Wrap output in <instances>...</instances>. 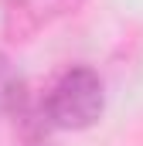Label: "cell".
<instances>
[{
	"mask_svg": "<svg viewBox=\"0 0 143 146\" xmlns=\"http://www.w3.org/2000/svg\"><path fill=\"white\" fill-rule=\"evenodd\" d=\"M27 106H31V99H27V78L21 75V68L7 54H0V115L14 119Z\"/></svg>",
	"mask_w": 143,
	"mask_h": 146,
	"instance_id": "3957f363",
	"label": "cell"
},
{
	"mask_svg": "<svg viewBox=\"0 0 143 146\" xmlns=\"http://www.w3.org/2000/svg\"><path fill=\"white\" fill-rule=\"evenodd\" d=\"M102 109H106L102 78L85 65L61 72L44 95V112L55 129H89L102 115Z\"/></svg>",
	"mask_w": 143,
	"mask_h": 146,
	"instance_id": "6da1fadb",
	"label": "cell"
},
{
	"mask_svg": "<svg viewBox=\"0 0 143 146\" xmlns=\"http://www.w3.org/2000/svg\"><path fill=\"white\" fill-rule=\"evenodd\" d=\"M78 7V0H0L3 10V31L14 41H24L34 31L48 27L51 21L65 17Z\"/></svg>",
	"mask_w": 143,
	"mask_h": 146,
	"instance_id": "7a4b0ae2",
	"label": "cell"
}]
</instances>
